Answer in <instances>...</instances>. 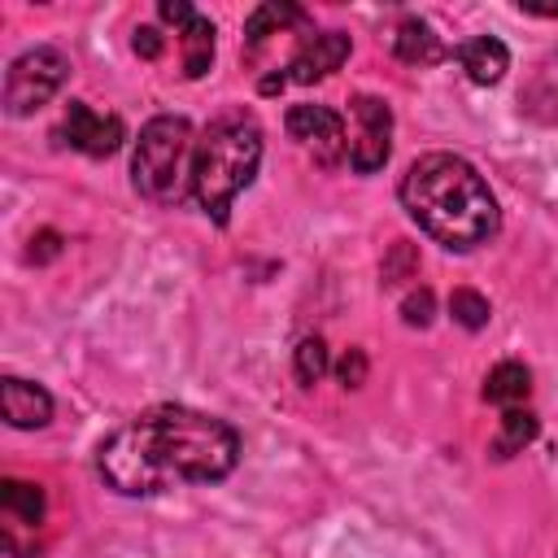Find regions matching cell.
<instances>
[{"label": "cell", "instance_id": "8fae6325", "mask_svg": "<svg viewBox=\"0 0 558 558\" xmlns=\"http://www.w3.org/2000/svg\"><path fill=\"white\" fill-rule=\"evenodd\" d=\"M392 52L405 65H436V61H445V44H440V35L423 17H401V26L392 35Z\"/></svg>", "mask_w": 558, "mask_h": 558}, {"label": "cell", "instance_id": "cb8c5ba5", "mask_svg": "<svg viewBox=\"0 0 558 558\" xmlns=\"http://www.w3.org/2000/svg\"><path fill=\"white\" fill-rule=\"evenodd\" d=\"M192 17H196V9H192L187 0H161V22H170V26H179V31H183Z\"/></svg>", "mask_w": 558, "mask_h": 558}, {"label": "cell", "instance_id": "603a6c76", "mask_svg": "<svg viewBox=\"0 0 558 558\" xmlns=\"http://www.w3.org/2000/svg\"><path fill=\"white\" fill-rule=\"evenodd\" d=\"M57 253H61V235L57 231H39L31 240V262H52Z\"/></svg>", "mask_w": 558, "mask_h": 558}, {"label": "cell", "instance_id": "9c48e42d", "mask_svg": "<svg viewBox=\"0 0 558 558\" xmlns=\"http://www.w3.org/2000/svg\"><path fill=\"white\" fill-rule=\"evenodd\" d=\"M61 140L70 148L87 153V157H109L126 140V131H122V118L118 113H96L92 105L70 100L65 105V118H61Z\"/></svg>", "mask_w": 558, "mask_h": 558}, {"label": "cell", "instance_id": "ac0fdd59", "mask_svg": "<svg viewBox=\"0 0 558 558\" xmlns=\"http://www.w3.org/2000/svg\"><path fill=\"white\" fill-rule=\"evenodd\" d=\"M449 314L466 327V331H480L488 323V296H480L475 288H453L449 296Z\"/></svg>", "mask_w": 558, "mask_h": 558}, {"label": "cell", "instance_id": "277c9868", "mask_svg": "<svg viewBox=\"0 0 558 558\" xmlns=\"http://www.w3.org/2000/svg\"><path fill=\"white\" fill-rule=\"evenodd\" d=\"M192 157H196V140H192L187 118L161 113L144 122L135 153H131L135 192L153 205H183V196L192 192Z\"/></svg>", "mask_w": 558, "mask_h": 558}, {"label": "cell", "instance_id": "8992f818", "mask_svg": "<svg viewBox=\"0 0 558 558\" xmlns=\"http://www.w3.org/2000/svg\"><path fill=\"white\" fill-rule=\"evenodd\" d=\"M353 118H357V135L349 144V166L357 174H375L384 170L388 153H392V109L379 96H353Z\"/></svg>", "mask_w": 558, "mask_h": 558}, {"label": "cell", "instance_id": "3957f363", "mask_svg": "<svg viewBox=\"0 0 558 558\" xmlns=\"http://www.w3.org/2000/svg\"><path fill=\"white\" fill-rule=\"evenodd\" d=\"M262 166V126L253 113H222L205 126L192 157V196L214 222H227L231 201Z\"/></svg>", "mask_w": 558, "mask_h": 558}, {"label": "cell", "instance_id": "44dd1931", "mask_svg": "<svg viewBox=\"0 0 558 558\" xmlns=\"http://www.w3.org/2000/svg\"><path fill=\"white\" fill-rule=\"evenodd\" d=\"M336 375H340L344 388H362V384H366V353H362V349H349V353L340 357Z\"/></svg>", "mask_w": 558, "mask_h": 558}, {"label": "cell", "instance_id": "7402d4cb", "mask_svg": "<svg viewBox=\"0 0 558 558\" xmlns=\"http://www.w3.org/2000/svg\"><path fill=\"white\" fill-rule=\"evenodd\" d=\"M131 44H135V52H140L144 61H157V57H161V31H157V26H140Z\"/></svg>", "mask_w": 558, "mask_h": 558}, {"label": "cell", "instance_id": "d6986e66", "mask_svg": "<svg viewBox=\"0 0 558 558\" xmlns=\"http://www.w3.org/2000/svg\"><path fill=\"white\" fill-rule=\"evenodd\" d=\"M327 375V344L318 340V336H305L301 344H296V379L310 388V384H318Z\"/></svg>", "mask_w": 558, "mask_h": 558}, {"label": "cell", "instance_id": "52a82bcc", "mask_svg": "<svg viewBox=\"0 0 558 558\" xmlns=\"http://www.w3.org/2000/svg\"><path fill=\"white\" fill-rule=\"evenodd\" d=\"M349 48H353V44H349V35H344V31L305 35V39H301V48L292 52L288 70H283V74L262 78V92L270 96V92H279L283 83H318V78H327L331 70H340V65H344Z\"/></svg>", "mask_w": 558, "mask_h": 558}, {"label": "cell", "instance_id": "e0dca14e", "mask_svg": "<svg viewBox=\"0 0 558 558\" xmlns=\"http://www.w3.org/2000/svg\"><path fill=\"white\" fill-rule=\"evenodd\" d=\"M536 414L532 410H519V405H510L506 414H501V432H497V440H493V453L497 458H510V453H519L523 445H532L536 440Z\"/></svg>", "mask_w": 558, "mask_h": 558}, {"label": "cell", "instance_id": "5b68a950", "mask_svg": "<svg viewBox=\"0 0 558 558\" xmlns=\"http://www.w3.org/2000/svg\"><path fill=\"white\" fill-rule=\"evenodd\" d=\"M70 78V57L61 48H48V44H35L26 48L9 74H4V109L13 118H26L35 113L39 105H48Z\"/></svg>", "mask_w": 558, "mask_h": 558}, {"label": "cell", "instance_id": "9a60e30c", "mask_svg": "<svg viewBox=\"0 0 558 558\" xmlns=\"http://www.w3.org/2000/svg\"><path fill=\"white\" fill-rule=\"evenodd\" d=\"M288 22H305V13L296 4H275V0L262 4V9H253L248 22H244V57H253L266 44V35L279 31V26H288Z\"/></svg>", "mask_w": 558, "mask_h": 558}, {"label": "cell", "instance_id": "ba28073f", "mask_svg": "<svg viewBox=\"0 0 558 558\" xmlns=\"http://www.w3.org/2000/svg\"><path fill=\"white\" fill-rule=\"evenodd\" d=\"M283 122H288V135H292L323 170H331V166L344 161V122H340L336 109H327V105H292Z\"/></svg>", "mask_w": 558, "mask_h": 558}, {"label": "cell", "instance_id": "4fadbf2b", "mask_svg": "<svg viewBox=\"0 0 558 558\" xmlns=\"http://www.w3.org/2000/svg\"><path fill=\"white\" fill-rule=\"evenodd\" d=\"M527 392H532V371L523 362H497L488 371V379H484V401L506 405V410L519 405Z\"/></svg>", "mask_w": 558, "mask_h": 558}, {"label": "cell", "instance_id": "7c38bea8", "mask_svg": "<svg viewBox=\"0 0 558 558\" xmlns=\"http://www.w3.org/2000/svg\"><path fill=\"white\" fill-rule=\"evenodd\" d=\"M462 70H466V78L471 83H480V87H488V83H497L506 70H510V52H506V44L497 39V35H480V39H471V44H462Z\"/></svg>", "mask_w": 558, "mask_h": 558}, {"label": "cell", "instance_id": "7a4b0ae2", "mask_svg": "<svg viewBox=\"0 0 558 558\" xmlns=\"http://www.w3.org/2000/svg\"><path fill=\"white\" fill-rule=\"evenodd\" d=\"M401 205L436 244L458 253L484 244L501 222L484 174L453 153H423L410 161L401 174Z\"/></svg>", "mask_w": 558, "mask_h": 558}, {"label": "cell", "instance_id": "ffe728a7", "mask_svg": "<svg viewBox=\"0 0 558 558\" xmlns=\"http://www.w3.org/2000/svg\"><path fill=\"white\" fill-rule=\"evenodd\" d=\"M432 310H436L432 288H414V292L401 301V318H405L410 327H427V323H432Z\"/></svg>", "mask_w": 558, "mask_h": 558}, {"label": "cell", "instance_id": "5bb4252c", "mask_svg": "<svg viewBox=\"0 0 558 558\" xmlns=\"http://www.w3.org/2000/svg\"><path fill=\"white\" fill-rule=\"evenodd\" d=\"M209 65H214V22L196 13L183 26V74L187 78H205Z\"/></svg>", "mask_w": 558, "mask_h": 558}, {"label": "cell", "instance_id": "30bf717a", "mask_svg": "<svg viewBox=\"0 0 558 558\" xmlns=\"http://www.w3.org/2000/svg\"><path fill=\"white\" fill-rule=\"evenodd\" d=\"M0 410H4L9 427H44L52 418V397L31 379L9 375L0 384Z\"/></svg>", "mask_w": 558, "mask_h": 558}, {"label": "cell", "instance_id": "2e32d148", "mask_svg": "<svg viewBox=\"0 0 558 558\" xmlns=\"http://www.w3.org/2000/svg\"><path fill=\"white\" fill-rule=\"evenodd\" d=\"M0 506H4L9 519L35 527L44 519V488L39 484H26V480H4L0 484Z\"/></svg>", "mask_w": 558, "mask_h": 558}, {"label": "cell", "instance_id": "6da1fadb", "mask_svg": "<svg viewBox=\"0 0 558 558\" xmlns=\"http://www.w3.org/2000/svg\"><path fill=\"white\" fill-rule=\"evenodd\" d=\"M235 462V427L187 405H153L96 449L100 480L122 497H153L174 484H214L231 475Z\"/></svg>", "mask_w": 558, "mask_h": 558}]
</instances>
